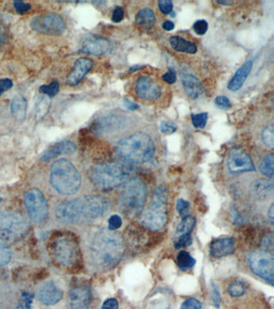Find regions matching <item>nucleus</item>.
<instances>
[{"label":"nucleus","mask_w":274,"mask_h":309,"mask_svg":"<svg viewBox=\"0 0 274 309\" xmlns=\"http://www.w3.org/2000/svg\"><path fill=\"white\" fill-rule=\"evenodd\" d=\"M109 207V201L104 197L85 196L60 204L56 209V217L62 223H82L103 216Z\"/></svg>","instance_id":"nucleus-1"},{"label":"nucleus","mask_w":274,"mask_h":309,"mask_svg":"<svg viewBox=\"0 0 274 309\" xmlns=\"http://www.w3.org/2000/svg\"><path fill=\"white\" fill-rule=\"evenodd\" d=\"M125 253L123 237L114 231L102 229L95 235L90 246V257L93 266L106 272L117 266Z\"/></svg>","instance_id":"nucleus-2"},{"label":"nucleus","mask_w":274,"mask_h":309,"mask_svg":"<svg viewBox=\"0 0 274 309\" xmlns=\"http://www.w3.org/2000/svg\"><path fill=\"white\" fill-rule=\"evenodd\" d=\"M116 152L125 161L144 164L154 157L155 147L150 136L137 132L119 140L116 144Z\"/></svg>","instance_id":"nucleus-3"},{"label":"nucleus","mask_w":274,"mask_h":309,"mask_svg":"<svg viewBox=\"0 0 274 309\" xmlns=\"http://www.w3.org/2000/svg\"><path fill=\"white\" fill-rule=\"evenodd\" d=\"M51 255L60 264L75 268L82 261V253L77 238L70 232H58L50 240Z\"/></svg>","instance_id":"nucleus-4"},{"label":"nucleus","mask_w":274,"mask_h":309,"mask_svg":"<svg viewBox=\"0 0 274 309\" xmlns=\"http://www.w3.org/2000/svg\"><path fill=\"white\" fill-rule=\"evenodd\" d=\"M50 182L54 189L63 195H73L82 185L80 172L66 159H60L51 167Z\"/></svg>","instance_id":"nucleus-5"},{"label":"nucleus","mask_w":274,"mask_h":309,"mask_svg":"<svg viewBox=\"0 0 274 309\" xmlns=\"http://www.w3.org/2000/svg\"><path fill=\"white\" fill-rule=\"evenodd\" d=\"M131 174V167L126 163H102L95 166L92 171V179L99 188L112 189L130 179Z\"/></svg>","instance_id":"nucleus-6"},{"label":"nucleus","mask_w":274,"mask_h":309,"mask_svg":"<svg viewBox=\"0 0 274 309\" xmlns=\"http://www.w3.org/2000/svg\"><path fill=\"white\" fill-rule=\"evenodd\" d=\"M167 188L158 187L153 199L140 215V222L145 227L152 231H159L165 227L167 222Z\"/></svg>","instance_id":"nucleus-7"},{"label":"nucleus","mask_w":274,"mask_h":309,"mask_svg":"<svg viewBox=\"0 0 274 309\" xmlns=\"http://www.w3.org/2000/svg\"><path fill=\"white\" fill-rule=\"evenodd\" d=\"M147 197L146 185L138 177H133L124 183L121 190L119 207L124 215L133 216L143 210Z\"/></svg>","instance_id":"nucleus-8"},{"label":"nucleus","mask_w":274,"mask_h":309,"mask_svg":"<svg viewBox=\"0 0 274 309\" xmlns=\"http://www.w3.org/2000/svg\"><path fill=\"white\" fill-rule=\"evenodd\" d=\"M28 224L19 213L0 212V237L10 241L19 240L26 235Z\"/></svg>","instance_id":"nucleus-9"},{"label":"nucleus","mask_w":274,"mask_h":309,"mask_svg":"<svg viewBox=\"0 0 274 309\" xmlns=\"http://www.w3.org/2000/svg\"><path fill=\"white\" fill-rule=\"evenodd\" d=\"M30 25L35 32L47 35H62L66 28L63 17L54 12L41 14L33 17Z\"/></svg>","instance_id":"nucleus-10"},{"label":"nucleus","mask_w":274,"mask_h":309,"mask_svg":"<svg viewBox=\"0 0 274 309\" xmlns=\"http://www.w3.org/2000/svg\"><path fill=\"white\" fill-rule=\"evenodd\" d=\"M24 205L28 217L35 223L45 222L48 215V201L41 190L32 188L24 196Z\"/></svg>","instance_id":"nucleus-11"},{"label":"nucleus","mask_w":274,"mask_h":309,"mask_svg":"<svg viewBox=\"0 0 274 309\" xmlns=\"http://www.w3.org/2000/svg\"><path fill=\"white\" fill-rule=\"evenodd\" d=\"M248 263L254 274L273 285V255L269 252H252L248 257Z\"/></svg>","instance_id":"nucleus-12"},{"label":"nucleus","mask_w":274,"mask_h":309,"mask_svg":"<svg viewBox=\"0 0 274 309\" xmlns=\"http://www.w3.org/2000/svg\"><path fill=\"white\" fill-rule=\"evenodd\" d=\"M227 167L228 171L233 174L256 170L250 156L241 148H233L229 151L227 158Z\"/></svg>","instance_id":"nucleus-13"},{"label":"nucleus","mask_w":274,"mask_h":309,"mask_svg":"<svg viewBox=\"0 0 274 309\" xmlns=\"http://www.w3.org/2000/svg\"><path fill=\"white\" fill-rule=\"evenodd\" d=\"M135 92L139 99L152 102L161 96L162 90L154 79L150 76H142L136 82Z\"/></svg>","instance_id":"nucleus-14"},{"label":"nucleus","mask_w":274,"mask_h":309,"mask_svg":"<svg viewBox=\"0 0 274 309\" xmlns=\"http://www.w3.org/2000/svg\"><path fill=\"white\" fill-rule=\"evenodd\" d=\"M63 293L62 289L53 281H47L43 283L38 289L37 298L42 304L53 305L62 300Z\"/></svg>","instance_id":"nucleus-15"},{"label":"nucleus","mask_w":274,"mask_h":309,"mask_svg":"<svg viewBox=\"0 0 274 309\" xmlns=\"http://www.w3.org/2000/svg\"><path fill=\"white\" fill-rule=\"evenodd\" d=\"M93 66V61L87 57H82L76 61L72 70L67 76V83L71 86L79 84Z\"/></svg>","instance_id":"nucleus-16"},{"label":"nucleus","mask_w":274,"mask_h":309,"mask_svg":"<svg viewBox=\"0 0 274 309\" xmlns=\"http://www.w3.org/2000/svg\"><path fill=\"white\" fill-rule=\"evenodd\" d=\"M112 49V44L109 40L103 37H91L86 40L82 45V51L84 53L102 56L107 54Z\"/></svg>","instance_id":"nucleus-17"},{"label":"nucleus","mask_w":274,"mask_h":309,"mask_svg":"<svg viewBox=\"0 0 274 309\" xmlns=\"http://www.w3.org/2000/svg\"><path fill=\"white\" fill-rule=\"evenodd\" d=\"M235 240L233 238L224 237L211 242L209 252L213 258L220 259L232 255L235 252Z\"/></svg>","instance_id":"nucleus-18"},{"label":"nucleus","mask_w":274,"mask_h":309,"mask_svg":"<svg viewBox=\"0 0 274 309\" xmlns=\"http://www.w3.org/2000/svg\"><path fill=\"white\" fill-rule=\"evenodd\" d=\"M91 303V293L86 286H76L69 293L71 309H89Z\"/></svg>","instance_id":"nucleus-19"},{"label":"nucleus","mask_w":274,"mask_h":309,"mask_svg":"<svg viewBox=\"0 0 274 309\" xmlns=\"http://www.w3.org/2000/svg\"><path fill=\"white\" fill-rule=\"evenodd\" d=\"M76 146L73 142L69 141V140L57 142L56 144H52L51 147H48V149L42 154L41 160L45 162H48L62 154H73L76 152Z\"/></svg>","instance_id":"nucleus-20"},{"label":"nucleus","mask_w":274,"mask_h":309,"mask_svg":"<svg viewBox=\"0 0 274 309\" xmlns=\"http://www.w3.org/2000/svg\"><path fill=\"white\" fill-rule=\"evenodd\" d=\"M125 123L126 120L122 116L109 115L102 118L96 122L94 130L100 134H108L123 128Z\"/></svg>","instance_id":"nucleus-21"},{"label":"nucleus","mask_w":274,"mask_h":309,"mask_svg":"<svg viewBox=\"0 0 274 309\" xmlns=\"http://www.w3.org/2000/svg\"><path fill=\"white\" fill-rule=\"evenodd\" d=\"M182 85L186 94L191 99H197L204 92L202 83L194 75L184 74L181 78Z\"/></svg>","instance_id":"nucleus-22"},{"label":"nucleus","mask_w":274,"mask_h":309,"mask_svg":"<svg viewBox=\"0 0 274 309\" xmlns=\"http://www.w3.org/2000/svg\"><path fill=\"white\" fill-rule=\"evenodd\" d=\"M252 66H253V62L249 60L247 61L242 66L237 69L233 78L228 82V89L230 91H238L242 87L252 70Z\"/></svg>","instance_id":"nucleus-23"},{"label":"nucleus","mask_w":274,"mask_h":309,"mask_svg":"<svg viewBox=\"0 0 274 309\" xmlns=\"http://www.w3.org/2000/svg\"><path fill=\"white\" fill-rule=\"evenodd\" d=\"M170 46L177 52L194 54L197 52V45L192 41H187L180 36H171L169 40Z\"/></svg>","instance_id":"nucleus-24"},{"label":"nucleus","mask_w":274,"mask_h":309,"mask_svg":"<svg viewBox=\"0 0 274 309\" xmlns=\"http://www.w3.org/2000/svg\"><path fill=\"white\" fill-rule=\"evenodd\" d=\"M156 17L153 10L146 8L140 10L135 16V22L139 26L150 29L155 25Z\"/></svg>","instance_id":"nucleus-25"},{"label":"nucleus","mask_w":274,"mask_h":309,"mask_svg":"<svg viewBox=\"0 0 274 309\" xmlns=\"http://www.w3.org/2000/svg\"><path fill=\"white\" fill-rule=\"evenodd\" d=\"M26 99L23 97H17L14 99L11 103V114L17 121L24 122L27 115Z\"/></svg>","instance_id":"nucleus-26"},{"label":"nucleus","mask_w":274,"mask_h":309,"mask_svg":"<svg viewBox=\"0 0 274 309\" xmlns=\"http://www.w3.org/2000/svg\"><path fill=\"white\" fill-rule=\"evenodd\" d=\"M176 260L179 267L183 271L190 270L195 264V259L188 252L184 250L179 252Z\"/></svg>","instance_id":"nucleus-27"},{"label":"nucleus","mask_w":274,"mask_h":309,"mask_svg":"<svg viewBox=\"0 0 274 309\" xmlns=\"http://www.w3.org/2000/svg\"><path fill=\"white\" fill-rule=\"evenodd\" d=\"M260 171L265 177L272 179L274 175L273 154H267L260 166Z\"/></svg>","instance_id":"nucleus-28"},{"label":"nucleus","mask_w":274,"mask_h":309,"mask_svg":"<svg viewBox=\"0 0 274 309\" xmlns=\"http://www.w3.org/2000/svg\"><path fill=\"white\" fill-rule=\"evenodd\" d=\"M195 225V219L191 216L184 217V219L179 224L176 229L177 235H185V234H191Z\"/></svg>","instance_id":"nucleus-29"},{"label":"nucleus","mask_w":274,"mask_h":309,"mask_svg":"<svg viewBox=\"0 0 274 309\" xmlns=\"http://www.w3.org/2000/svg\"><path fill=\"white\" fill-rule=\"evenodd\" d=\"M227 291H228L229 296L234 297V298H238V297H241V296L245 294L247 291V286L243 282L234 281L228 285Z\"/></svg>","instance_id":"nucleus-30"},{"label":"nucleus","mask_w":274,"mask_h":309,"mask_svg":"<svg viewBox=\"0 0 274 309\" xmlns=\"http://www.w3.org/2000/svg\"><path fill=\"white\" fill-rule=\"evenodd\" d=\"M261 139L265 147L269 149H273L274 147V132L273 125L269 124L264 128L261 133Z\"/></svg>","instance_id":"nucleus-31"},{"label":"nucleus","mask_w":274,"mask_h":309,"mask_svg":"<svg viewBox=\"0 0 274 309\" xmlns=\"http://www.w3.org/2000/svg\"><path fill=\"white\" fill-rule=\"evenodd\" d=\"M11 258V249L9 245L0 238V266L9 263Z\"/></svg>","instance_id":"nucleus-32"},{"label":"nucleus","mask_w":274,"mask_h":309,"mask_svg":"<svg viewBox=\"0 0 274 309\" xmlns=\"http://www.w3.org/2000/svg\"><path fill=\"white\" fill-rule=\"evenodd\" d=\"M40 92L42 93L45 96H48L49 98H53L57 94L60 90V83L56 81L50 82L48 85H42L40 87Z\"/></svg>","instance_id":"nucleus-33"},{"label":"nucleus","mask_w":274,"mask_h":309,"mask_svg":"<svg viewBox=\"0 0 274 309\" xmlns=\"http://www.w3.org/2000/svg\"><path fill=\"white\" fill-rule=\"evenodd\" d=\"M254 191L258 194H272L273 188H272V184L269 181H265V180H259L255 183V185L253 187Z\"/></svg>","instance_id":"nucleus-34"},{"label":"nucleus","mask_w":274,"mask_h":309,"mask_svg":"<svg viewBox=\"0 0 274 309\" xmlns=\"http://www.w3.org/2000/svg\"><path fill=\"white\" fill-rule=\"evenodd\" d=\"M191 118V123L194 128L204 129L208 123V113L203 112L200 114H192Z\"/></svg>","instance_id":"nucleus-35"},{"label":"nucleus","mask_w":274,"mask_h":309,"mask_svg":"<svg viewBox=\"0 0 274 309\" xmlns=\"http://www.w3.org/2000/svg\"><path fill=\"white\" fill-rule=\"evenodd\" d=\"M49 105H50V102L47 98L46 99L41 98L39 102H37V104H36V116L37 117H44L47 111H48V108H49Z\"/></svg>","instance_id":"nucleus-36"},{"label":"nucleus","mask_w":274,"mask_h":309,"mask_svg":"<svg viewBox=\"0 0 274 309\" xmlns=\"http://www.w3.org/2000/svg\"><path fill=\"white\" fill-rule=\"evenodd\" d=\"M192 239H191V234H185V235H181L179 237L178 239L176 241L174 247L176 249L180 248L187 247L191 244Z\"/></svg>","instance_id":"nucleus-37"},{"label":"nucleus","mask_w":274,"mask_h":309,"mask_svg":"<svg viewBox=\"0 0 274 309\" xmlns=\"http://www.w3.org/2000/svg\"><path fill=\"white\" fill-rule=\"evenodd\" d=\"M208 29V24L204 20H199L193 25V30L197 35H203L207 32Z\"/></svg>","instance_id":"nucleus-38"},{"label":"nucleus","mask_w":274,"mask_h":309,"mask_svg":"<svg viewBox=\"0 0 274 309\" xmlns=\"http://www.w3.org/2000/svg\"><path fill=\"white\" fill-rule=\"evenodd\" d=\"M122 225H123V220L120 218V216L117 215H112L109 218V221H108V229L114 231L119 229Z\"/></svg>","instance_id":"nucleus-39"},{"label":"nucleus","mask_w":274,"mask_h":309,"mask_svg":"<svg viewBox=\"0 0 274 309\" xmlns=\"http://www.w3.org/2000/svg\"><path fill=\"white\" fill-rule=\"evenodd\" d=\"M181 309H202V304L197 299L189 298L183 302Z\"/></svg>","instance_id":"nucleus-40"},{"label":"nucleus","mask_w":274,"mask_h":309,"mask_svg":"<svg viewBox=\"0 0 274 309\" xmlns=\"http://www.w3.org/2000/svg\"><path fill=\"white\" fill-rule=\"evenodd\" d=\"M190 203L184 199H179L176 204V209L181 216H187V213L189 210Z\"/></svg>","instance_id":"nucleus-41"},{"label":"nucleus","mask_w":274,"mask_h":309,"mask_svg":"<svg viewBox=\"0 0 274 309\" xmlns=\"http://www.w3.org/2000/svg\"><path fill=\"white\" fill-rule=\"evenodd\" d=\"M215 104L218 106L219 108L223 109V110H228L232 107L231 101L226 96H218L216 98Z\"/></svg>","instance_id":"nucleus-42"},{"label":"nucleus","mask_w":274,"mask_h":309,"mask_svg":"<svg viewBox=\"0 0 274 309\" xmlns=\"http://www.w3.org/2000/svg\"><path fill=\"white\" fill-rule=\"evenodd\" d=\"M32 296L29 293H23L19 307L17 309L32 308Z\"/></svg>","instance_id":"nucleus-43"},{"label":"nucleus","mask_w":274,"mask_h":309,"mask_svg":"<svg viewBox=\"0 0 274 309\" xmlns=\"http://www.w3.org/2000/svg\"><path fill=\"white\" fill-rule=\"evenodd\" d=\"M162 13L168 15L173 12V3L169 0H162L158 3Z\"/></svg>","instance_id":"nucleus-44"},{"label":"nucleus","mask_w":274,"mask_h":309,"mask_svg":"<svg viewBox=\"0 0 274 309\" xmlns=\"http://www.w3.org/2000/svg\"><path fill=\"white\" fill-rule=\"evenodd\" d=\"M14 8L18 14H24L28 12L31 8L32 6L31 4H28V3L22 2V1H15L13 3Z\"/></svg>","instance_id":"nucleus-45"},{"label":"nucleus","mask_w":274,"mask_h":309,"mask_svg":"<svg viewBox=\"0 0 274 309\" xmlns=\"http://www.w3.org/2000/svg\"><path fill=\"white\" fill-rule=\"evenodd\" d=\"M177 130V126L173 123H167L163 122L160 125V130L164 134H170L175 132Z\"/></svg>","instance_id":"nucleus-46"},{"label":"nucleus","mask_w":274,"mask_h":309,"mask_svg":"<svg viewBox=\"0 0 274 309\" xmlns=\"http://www.w3.org/2000/svg\"><path fill=\"white\" fill-rule=\"evenodd\" d=\"M163 80L167 82L168 84L173 85L177 81V76H176V72L174 69H169L165 74L163 75Z\"/></svg>","instance_id":"nucleus-47"},{"label":"nucleus","mask_w":274,"mask_h":309,"mask_svg":"<svg viewBox=\"0 0 274 309\" xmlns=\"http://www.w3.org/2000/svg\"><path fill=\"white\" fill-rule=\"evenodd\" d=\"M124 14L123 8L117 6L113 10V14H112V21L114 23H119L123 21V20L124 19Z\"/></svg>","instance_id":"nucleus-48"},{"label":"nucleus","mask_w":274,"mask_h":309,"mask_svg":"<svg viewBox=\"0 0 274 309\" xmlns=\"http://www.w3.org/2000/svg\"><path fill=\"white\" fill-rule=\"evenodd\" d=\"M13 86V82L9 79H0V97Z\"/></svg>","instance_id":"nucleus-49"},{"label":"nucleus","mask_w":274,"mask_h":309,"mask_svg":"<svg viewBox=\"0 0 274 309\" xmlns=\"http://www.w3.org/2000/svg\"><path fill=\"white\" fill-rule=\"evenodd\" d=\"M102 309H119V302L116 299H108L102 304Z\"/></svg>","instance_id":"nucleus-50"},{"label":"nucleus","mask_w":274,"mask_h":309,"mask_svg":"<svg viewBox=\"0 0 274 309\" xmlns=\"http://www.w3.org/2000/svg\"><path fill=\"white\" fill-rule=\"evenodd\" d=\"M212 300L216 307L219 308L221 306V295L219 293L217 286L214 283H212Z\"/></svg>","instance_id":"nucleus-51"},{"label":"nucleus","mask_w":274,"mask_h":309,"mask_svg":"<svg viewBox=\"0 0 274 309\" xmlns=\"http://www.w3.org/2000/svg\"><path fill=\"white\" fill-rule=\"evenodd\" d=\"M124 102L126 107L130 110H136L139 108V105L136 104L135 103H133L132 101L129 100V99H125Z\"/></svg>","instance_id":"nucleus-52"},{"label":"nucleus","mask_w":274,"mask_h":309,"mask_svg":"<svg viewBox=\"0 0 274 309\" xmlns=\"http://www.w3.org/2000/svg\"><path fill=\"white\" fill-rule=\"evenodd\" d=\"M162 26H163V29H164V30L172 31L173 29H174V26H175V25H174V22H173V21H164V22L163 23V25H162Z\"/></svg>","instance_id":"nucleus-53"},{"label":"nucleus","mask_w":274,"mask_h":309,"mask_svg":"<svg viewBox=\"0 0 274 309\" xmlns=\"http://www.w3.org/2000/svg\"><path fill=\"white\" fill-rule=\"evenodd\" d=\"M268 218H269V221H270L271 225H273V219H274V209L273 204L270 205V208L268 211Z\"/></svg>","instance_id":"nucleus-54"},{"label":"nucleus","mask_w":274,"mask_h":309,"mask_svg":"<svg viewBox=\"0 0 274 309\" xmlns=\"http://www.w3.org/2000/svg\"><path fill=\"white\" fill-rule=\"evenodd\" d=\"M6 40L5 31L3 28H0V46L4 43Z\"/></svg>","instance_id":"nucleus-55"},{"label":"nucleus","mask_w":274,"mask_h":309,"mask_svg":"<svg viewBox=\"0 0 274 309\" xmlns=\"http://www.w3.org/2000/svg\"><path fill=\"white\" fill-rule=\"evenodd\" d=\"M143 66H142V65H133V66H132V67L130 68V70H129V73H134V72H136V71H139V69H143Z\"/></svg>","instance_id":"nucleus-56"},{"label":"nucleus","mask_w":274,"mask_h":309,"mask_svg":"<svg viewBox=\"0 0 274 309\" xmlns=\"http://www.w3.org/2000/svg\"><path fill=\"white\" fill-rule=\"evenodd\" d=\"M217 4H221V5L228 6L232 4V1H217Z\"/></svg>","instance_id":"nucleus-57"},{"label":"nucleus","mask_w":274,"mask_h":309,"mask_svg":"<svg viewBox=\"0 0 274 309\" xmlns=\"http://www.w3.org/2000/svg\"><path fill=\"white\" fill-rule=\"evenodd\" d=\"M1 201H2V199H1V198H0V202H1Z\"/></svg>","instance_id":"nucleus-58"}]
</instances>
